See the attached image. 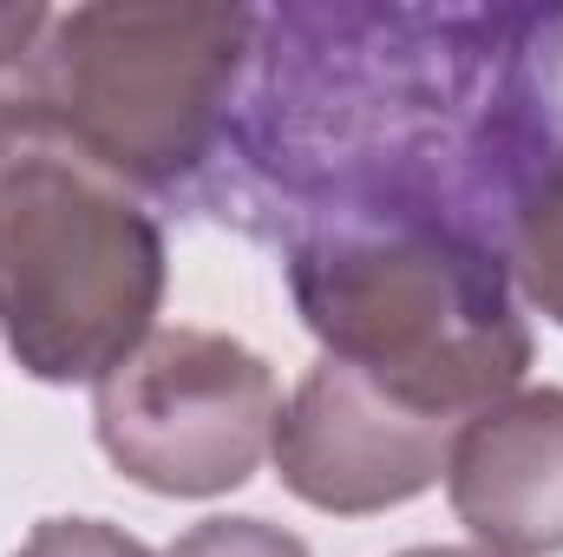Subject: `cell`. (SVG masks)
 <instances>
[{"label":"cell","mask_w":563,"mask_h":557,"mask_svg":"<svg viewBox=\"0 0 563 557\" xmlns=\"http://www.w3.org/2000/svg\"><path fill=\"white\" fill-rule=\"evenodd\" d=\"M563 151L558 7H263L223 164L269 223H439L505 250Z\"/></svg>","instance_id":"6da1fadb"},{"label":"cell","mask_w":563,"mask_h":557,"mask_svg":"<svg viewBox=\"0 0 563 557\" xmlns=\"http://www.w3.org/2000/svg\"><path fill=\"white\" fill-rule=\"evenodd\" d=\"M288 295L321 361L465 426L525 387L531 328L511 263L439 223H314L288 237Z\"/></svg>","instance_id":"7a4b0ae2"},{"label":"cell","mask_w":563,"mask_h":557,"mask_svg":"<svg viewBox=\"0 0 563 557\" xmlns=\"http://www.w3.org/2000/svg\"><path fill=\"white\" fill-rule=\"evenodd\" d=\"M164 230L59 119L0 112V341L46 387H99L164 308Z\"/></svg>","instance_id":"3957f363"},{"label":"cell","mask_w":563,"mask_h":557,"mask_svg":"<svg viewBox=\"0 0 563 557\" xmlns=\"http://www.w3.org/2000/svg\"><path fill=\"white\" fill-rule=\"evenodd\" d=\"M263 7H66L46 13L20 99L92 144L144 197L197 190L236 132Z\"/></svg>","instance_id":"277c9868"},{"label":"cell","mask_w":563,"mask_h":557,"mask_svg":"<svg viewBox=\"0 0 563 557\" xmlns=\"http://www.w3.org/2000/svg\"><path fill=\"white\" fill-rule=\"evenodd\" d=\"M276 368L217 328H151L92 387L106 459L157 499H223L276 446Z\"/></svg>","instance_id":"5b68a950"},{"label":"cell","mask_w":563,"mask_h":557,"mask_svg":"<svg viewBox=\"0 0 563 557\" xmlns=\"http://www.w3.org/2000/svg\"><path fill=\"white\" fill-rule=\"evenodd\" d=\"M452 419H432L341 361H314L276 419V479L314 512H394L445 479Z\"/></svg>","instance_id":"8992f818"},{"label":"cell","mask_w":563,"mask_h":557,"mask_svg":"<svg viewBox=\"0 0 563 557\" xmlns=\"http://www.w3.org/2000/svg\"><path fill=\"white\" fill-rule=\"evenodd\" d=\"M445 499L492 557L563 551V387H518L472 414L445 452Z\"/></svg>","instance_id":"52a82bcc"},{"label":"cell","mask_w":563,"mask_h":557,"mask_svg":"<svg viewBox=\"0 0 563 557\" xmlns=\"http://www.w3.org/2000/svg\"><path fill=\"white\" fill-rule=\"evenodd\" d=\"M505 263H511V288L563 328V151L544 164V177L525 190L511 237H505Z\"/></svg>","instance_id":"ba28073f"},{"label":"cell","mask_w":563,"mask_h":557,"mask_svg":"<svg viewBox=\"0 0 563 557\" xmlns=\"http://www.w3.org/2000/svg\"><path fill=\"white\" fill-rule=\"evenodd\" d=\"M157 557H314V551L269 518H203L184 538H170Z\"/></svg>","instance_id":"9c48e42d"},{"label":"cell","mask_w":563,"mask_h":557,"mask_svg":"<svg viewBox=\"0 0 563 557\" xmlns=\"http://www.w3.org/2000/svg\"><path fill=\"white\" fill-rule=\"evenodd\" d=\"M13 557H157V551L139 545L132 532L106 525V518H40Z\"/></svg>","instance_id":"30bf717a"},{"label":"cell","mask_w":563,"mask_h":557,"mask_svg":"<svg viewBox=\"0 0 563 557\" xmlns=\"http://www.w3.org/2000/svg\"><path fill=\"white\" fill-rule=\"evenodd\" d=\"M46 26V7H0V112L20 99V66Z\"/></svg>","instance_id":"8fae6325"},{"label":"cell","mask_w":563,"mask_h":557,"mask_svg":"<svg viewBox=\"0 0 563 557\" xmlns=\"http://www.w3.org/2000/svg\"><path fill=\"white\" fill-rule=\"evenodd\" d=\"M400 557H492V551H478V545H413Z\"/></svg>","instance_id":"7c38bea8"}]
</instances>
